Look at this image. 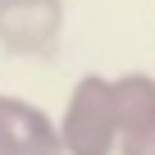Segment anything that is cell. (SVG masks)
<instances>
[{"instance_id":"obj_2","label":"cell","mask_w":155,"mask_h":155,"mask_svg":"<svg viewBox=\"0 0 155 155\" xmlns=\"http://www.w3.org/2000/svg\"><path fill=\"white\" fill-rule=\"evenodd\" d=\"M59 0H0V46L14 55H46L59 41Z\"/></svg>"},{"instance_id":"obj_3","label":"cell","mask_w":155,"mask_h":155,"mask_svg":"<svg viewBox=\"0 0 155 155\" xmlns=\"http://www.w3.org/2000/svg\"><path fill=\"white\" fill-rule=\"evenodd\" d=\"M0 155H59V132L37 105L0 96Z\"/></svg>"},{"instance_id":"obj_1","label":"cell","mask_w":155,"mask_h":155,"mask_svg":"<svg viewBox=\"0 0 155 155\" xmlns=\"http://www.w3.org/2000/svg\"><path fill=\"white\" fill-rule=\"evenodd\" d=\"M55 132H59V150H68V155H110L119 146V119H114L105 78H82L73 87L64 123Z\"/></svg>"}]
</instances>
